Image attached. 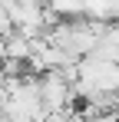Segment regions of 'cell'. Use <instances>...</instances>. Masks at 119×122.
Wrapping results in <instances>:
<instances>
[{
    "mask_svg": "<svg viewBox=\"0 0 119 122\" xmlns=\"http://www.w3.org/2000/svg\"><path fill=\"white\" fill-rule=\"evenodd\" d=\"M33 56V40H27V36H20L13 33L10 40H7V53H3V60H13V63H27ZM0 60V63H3Z\"/></svg>",
    "mask_w": 119,
    "mask_h": 122,
    "instance_id": "obj_1",
    "label": "cell"
}]
</instances>
